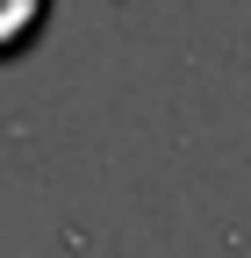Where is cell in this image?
Instances as JSON below:
<instances>
[{"label":"cell","mask_w":251,"mask_h":258,"mask_svg":"<svg viewBox=\"0 0 251 258\" xmlns=\"http://www.w3.org/2000/svg\"><path fill=\"white\" fill-rule=\"evenodd\" d=\"M50 8H57V0H0V64H15V57H29L43 43Z\"/></svg>","instance_id":"obj_1"}]
</instances>
